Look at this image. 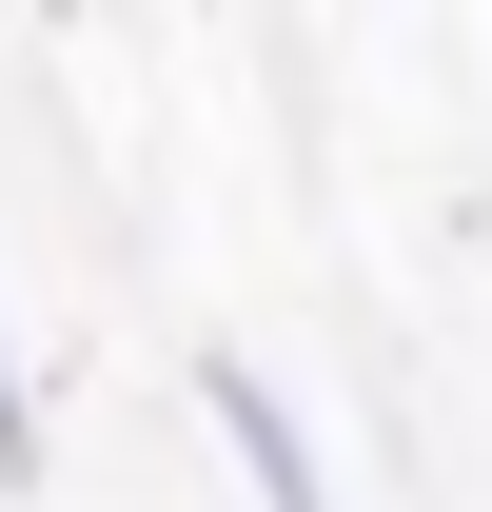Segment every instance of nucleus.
<instances>
[{"mask_svg":"<svg viewBox=\"0 0 492 512\" xmlns=\"http://www.w3.org/2000/svg\"><path fill=\"white\" fill-rule=\"evenodd\" d=\"M217 434H237V473H256V512H335V473H315V434L276 414V375H237L217 355Z\"/></svg>","mask_w":492,"mask_h":512,"instance_id":"nucleus-1","label":"nucleus"},{"mask_svg":"<svg viewBox=\"0 0 492 512\" xmlns=\"http://www.w3.org/2000/svg\"><path fill=\"white\" fill-rule=\"evenodd\" d=\"M40 473V394H20V355H0V493Z\"/></svg>","mask_w":492,"mask_h":512,"instance_id":"nucleus-2","label":"nucleus"}]
</instances>
